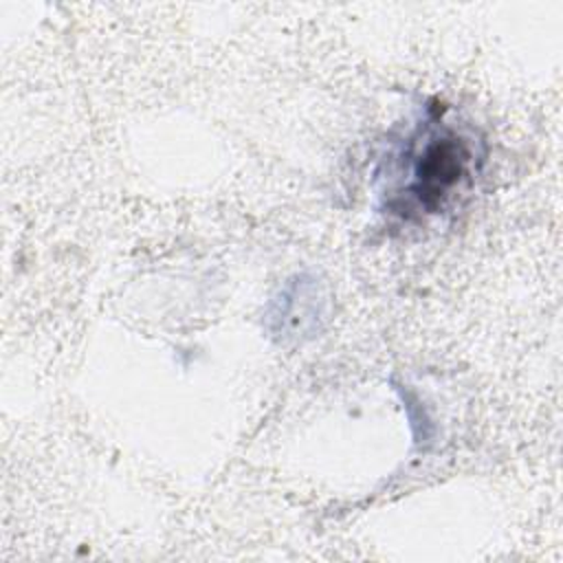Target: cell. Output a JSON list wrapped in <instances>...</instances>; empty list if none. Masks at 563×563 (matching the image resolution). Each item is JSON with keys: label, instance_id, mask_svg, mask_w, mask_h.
<instances>
[{"label": "cell", "instance_id": "3957f363", "mask_svg": "<svg viewBox=\"0 0 563 563\" xmlns=\"http://www.w3.org/2000/svg\"><path fill=\"white\" fill-rule=\"evenodd\" d=\"M394 389L400 394L402 407H405L407 418H409V427H411V431H413V442H416V444H427V442L431 440V433H433V422H431V418L427 416V411L422 409L420 400H418L409 389H405L402 385H396Z\"/></svg>", "mask_w": 563, "mask_h": 563}, {"label": "cell", "instance_id": "6da1fadb", "mask_svg": "<svg viewBox=\"0 0 563 563\" xmlns=\"http://www.w3.org/2000/svg\"><path fill=\"white\" fill-rule=\"evenodd\" d=\"M400 158L402 180L387 200V209L411 218L440 213L473 180L479 152L471 136L440 117H429L407 139Z\"/></svg>", "mask_w": 563, "mask_h": 563}, {"label": "cell", "instance_id": "7a4b0ae2", "mask_svg": "<svg viewBox=\"0 0 563 563\" xmlns=\"http://www.w3.org/2000/svg\"><path fill=\"white\" fill-rule=\"evenodd\" d=\"M325 319V295L317 277L295 275L286 282L266 310V323L275 339L303 341L319 332Z\"/></svg>", "mask_w": 563, "mask_h": 563}]
</instances>
